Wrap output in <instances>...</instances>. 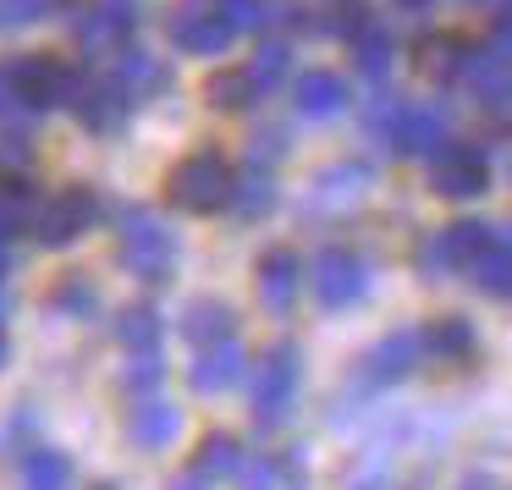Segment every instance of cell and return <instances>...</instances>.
<instances>
[{
	"mask_svg": "<svg viewBox=\"0 0 512 490\" xmlns=\"http://www.w3.org/2000/svg\"><path fill=\"white\" fill-rule=\"evenodd\" d=\"M232 309L226 303H193L188 309V320H182V331H188V342L193 347H215V342H226L232 336Z\"/></svg>",
	"mask_w": 512,
	"mask_h": 490,
	"instance_id": "4316f807",
	"label": "cell"
},
{
	"mask_svg": "<svg viewBox=\"0 0 512 490\" xmlns=\"http://www.w3.org/2000/svg\"><path fill=\"white\" fill-rule=\"evenodd\" d=\"M116 336H122V347H133V353H160L166 320H160L149 303H138V309H122V325H116Z\"/></svg>",
	"mask_w": 512,
	"mask_h": 490,
	"instance_id": "83f0119b",
	"label": "cell"
},
{
	"mask_svg": "<svg viewBox=\"0 0 512 490\" xmlns=\"http://www.w3.org/2000/svg\"><path fill=\"white\" fill-rule=\"evenodd\" d=\"M232 39H237V28L226 23V12L210 6V0H182V12L171 17V45L182 56H221Z\"/></svg>",
	"mask_w": 512,
	"mask_h": 490,
	"instance_id": "5b68a950",
	"label": "cell"
},
{
	"mask_svg": "<svg viewBox=\"0 0 512 490\" xmlns=\"http://www.w3.org/2000/svg\"><path fill=\"white\" fill-rule=\"evenodd\" d=\"M397 6H402V12H430L435 0H397Z\"/></svg>",
	"mask_w": 512,
	"mask_h": 490,
	"instance_id": "7bdbcfd3",
	"label": "cell"
},
{
	"mask_svg": "<svg viewBox=\"0 0 512 490\" xmlns=\"http://www.w3.org/2000/svg\"><path fill=\"white\" fill-rule=\"evenodd\" d=\"M67 105L83 116V127H94V133H116L133 100H127V94L116 89L111 78H89V72H72V83H67Z\"/></svg>",
	"mask_w": 512,
	"mask_h": 490,
	"instance_id": "30bf717a",
	"label": "cell"
},
{
	"mask_svg": "<svg viewBox=\"0 0 512 490\" xmlns=\"http://www.w3.org/2000/svg\"><path fill=\"white\" fill-rule=\"evenodd\" d=\"M226 204H232L237 221H254V215H265L270 204H276V182H270L265 171L248 166V177H232V193H226Z\"/></svg>",
	"mask_w": 512,
	"mask_h": 490,
	"instance_id": "d4e9b609",
	"label": "cell"
},
{
	"mask_svg": "<svg viewBox=\"0 0 512 490\" xmlns=\"http://www.w3.org/2000/svg\"><path fill=\"white\" fill-rule=\"evenodd\" d=\"M457 490H501V485H496V479H463Z\"/></svg>",
	"mask_w": 512,
	"mask_h": 490,
	"instance_id": "b9f144b4",
	"label": "cell"
},
{
	"mask_svg": "<svg viewBox=\"0 0 512 490\" xmlns=\"http://www.w3.org/2000/svg\"><path fill=\"white\" fill-rule=\"evenodd\" d=\"M100 490H116V485H100Z\"/></svg>",
	"mask_w": 512,
	"mask_h": 490,
	"instance_id": "bcb514c9",
	"label": "cell"
},
{
	"mask_svg": "<svg viewBox=\"0 0 512 490\" xmlns=\"http://www.w3.org/2000/svg\"><path fill=\"white\" fill-rule=\"evenodd\" d=\"M50 6H56V0H0V23L28 28V23H39V17H50Z\"/></svg>",
	"mask_w": 512,
	"mask_h": 490,
	"instance_id": "8d00e7d4",
	"label": "cell"
},
{
	"mask_svg": "<svg viewBox=\"0 0 512 490\" xmlns=\"http://www.w3.org/2000/svg\"><path fill=\"white\" fill-rule=\"evenodd\" d=\"M210 105L215 111H254L259 100H265V89H259L254 78H248V67H232V72H215L210 78Z\"/></svg>",
	"mask_w": 512,
	"mask_h": 490,
	"instance_id": "603a6c76",
	"label": "cell"
},
{
	"mask_svg": "<svg viewBox=\"0 0 512 490\" xmlns=\"http://www.w3.org/2000/svg\"><path fill=\"white\" fill-rule=\"evenodd\" d=\"M292 402H298V347L276 342L265 358L254 364V386H248V408H254V424L276 430L287 424Z\"/></svg>",
	"mask_w": 512,
	"mask_h": 490,
	"instance_id": "7a4b0ae2",
	"label": "cell"
},
{
	"mask_svg": "<svg viewBox=\"0 0 512 490\" xmlns=\"http://www.w3.org/2000/svg\"><path fill=\"white\" fill-rule=\"evenodd\" d=\"M452 83H463V89L474 94V105L501 111V105H507V39L468 45V50H463V67H457Z\"/></svg>",
	"mask_w": 512,
	"mask_h": 490,
	"instance_id": "ba28073f",
	"label": "cell"
},
{
	"mask_svg": "<svg viewBox=\"0 0 512 490\" xmlns=\"http://www.w3.org/2000/svg\"><path fill=\"white\" fill-rule=\"evenodd\" d=\"M56 309H67V314H78V320H89V309H94V281L67 276V281L56 287Z\"/></svg>",
	"mask_w": 512,
	"mask_h": 490,
	"instance_id": "d590c367",
	"label": "cell"
},
{
	"mask_svg": "<svg viewBox=\"0 0 512 490\" xmlns=\"http://www.w3.org/2000/svg\"><path fill=\"white\" fill-rule=\"evenodd\" d=\"M248 375V353H243V342L237 336H226V342H215V347H199V358H193V369H188V386L199 391H232L237 380Z\"/></svg>",
	"mask_w": 512,
	"mask_h": 490,
	"instance_id": "9a60e30c",
	"label": "cell"
},
{
	"mask_svg": "<svg viewBox=\"0 0 512 490\" xmlns=\"http://www.w3.org/2000/svg\"><path fill=\"white\" fill-rule=\"evenodd\" d=\"M419 364H424L419 331H397V336H386V342L369 347L364 369H358V386H364V391H386V386H397V380H408Z\"/></svg>",
	"mask_w": 512,
	"mask_h": 490,
	"instance_id": "7c38bea8",
	"label": "cell"
},
{
	"mask_svg": "<svg viewBox=\"0 0 512 490\" xmlns=\"http://www.w3.org/2000/svg\"><path fill=\"white\" fill-rule=\"evenodd\" d=\"M496 237V226L490 221H452L446 232H435L430 243L419 248V265L424 276H452V270H468L474 265V254Z\"/></svg>",
	"mask_w": 512,
	"mask_h": 490,
	"instance_id": "8992f818",
	"label": "cell"
},
{
	"mask_svg": "<svg viewBox=\"0 0 512 490\" xmlns=\"http://www.w3.org/2000/svg\"><path fill=\"white\" fill-rule=\"evenodd\" d=\"M353 56H358V72H364L369 83H386L391 61H397V39L386 34V23H375V17H369V23L353 34Z\"/></svg>",
	"mask_w": 512,
	"mask_h": 490,
	"instance_id": "7402d4cb",
	"label": "cell"
},
{
	"mask_svg": "<svg viewBox=\"0 0 512 490\" xmlns=\"http://www.w3.org/2000/svg\"><path fill=\"white\" fill-rule=\"evenodd\" d=\"M127 386H133L138 397L160 391V386H166V358H160V353H133V364H127Z\"/></svg>",
	"mask_w": 512,
	"mask_h": 490,
	"instance_id": "d6a6232c",
	"label": "cell"
},
{
	"mask_svg": "<svg viewBox=\"0 0 512 490\" xmlns=\"http://www.w3.org/2000/svg\"><path fill=\"white\" fill-rule=\"evenodd\" d=\"M298 254L292 248H270L265 259H259V303H265L270 314H292V303H298Z\"/></svg>",
	"mask_w": 512,
	"mask_h": 490,
	"instance_id": "e0dca14e",
	"label": "cell"
},
{
	"mask_svg": "<svg viewBox=\"0 0 512 490\" xmlns=\"http://www.w3.org/2000/svg\"><path fill=\"white\" fill-rule=\"evenodd\" d=\"M171 490H210V479H199V474L188 468V474H177V479H171Z\"/></svg>",
	"mask_w": 512,
	"mask_h": 490,
	"instance_id": "60d3db41",
	"label": "cell"
},
{
	"mask_svg": "<svg viewBox=\"0 0 512 490\" xmlns=\"http://www.w3.org/2000/svg\"><path fill=\"white\" fill-rule=\"evenodd\" d=\"M281 155H287V133H281V127H265V133L248 144V166L254 171H265L270 160H281Z\"/></svg>",
	"mask_w": 512,
	"mask_h": 490,
	"instance_id": "74e56055",
	"label": "cell"
},
{
	"mask_svg": "<svg viewBox=\"0 0 512 490\" xmlns=\"http://www.w3.org/2000/svg\"><path fill=\"white\" fill-rule=\"evenodd\" d=\"M364 182H369L364 166H331L314 193H320V199H353V193H364Z\"/></svg>",
	"mask_w": 512,
	"mask_h": 490,
	"instance_id": "836d02e7",
	"label": "cell"
},
{
	"mask_svg": "<svg viewBox=\"0 0 512 490\" xmlns=\"http://www.w3.org/2000/svg\"><path fill=\"white\" fill-rule=\"evenodd\" d=\"M287 72H292V45H287V39H265V45L254 50V67H248V78H254L259 89H276Z\"/></svg>",
	"mask_w": 512,
	"mask_h": 490,
	"instance_id": "f546056e",
	"label": "cell"
},
{
	"mask_svg": "<svg viewBox=\"0 0 512 490\" xmlns=\"http://www.w3.org/2000/svg\"><path fill=\"white\" fill-rule=\"evenodd\" d=\"M369 17H375V12H369V0H336L331 17H325V28H331V34H342V39H353Z\"/></svg>",
	"mask_w": 512,
	"mask_h": 490,
	"instance_id": "e575fe53",
	"label": "cell"
},
{
	"mask_svg": "<svg viewBox=\"0 0 512 490\" xmlns=\"http://www.w3.org/2000/svg\"><path fill=\"white\" fill-rule=\"evenodd\" d=\"M0 358H6V336H0Z\"/></svg>",
	"mask_w": 512,
	"mask_h": 490,
	"instance_id": "f6af8a7d",
	"label": "cell"
},
{
	"mask_svg": "<svg viewBox=\"0 0 512 490\" xmlns=\"http://www.w3.org/2000/svg\"><path fill=\"white\" fill-rule=\"evenodd\" d=\"M127 430H133V441L144 446V452H166V446L177 441V430H182V408L166 397V391H149V397L133 402Z\"/></svg>",
	"mask_w": 512,
	"mask_h": 490,
	"instance_id": "2e32d148",
	"label": "cell"
},
{
	"mask_svg": "<svg viewBox=\"0 0 512 490\" xmlns=\"http://www.w3.org/2000/svg\"><path fill=\"white\" fill-rule=\"evenodd\" d=\"M166 188H171V204H177V210L210 215V210H221L226 193H232V166H226V155H215V149H199V155L177 160Z\"/></svg>",
	"mask_w": 512,
	"mask_h": 490,
	"instance_id": "3957f363",
	"label": "cell"
},
{
	"mask_svg": "<svg viewBox=\"0 0 512 490\" xmlns=\"http://www.w3.org/2000/svg\"><path fill=\"white\" fill-rule=\"evenodd\" d=\"M12 83H17V100H23L28 111H50V105H67L72 67L56 56H28L12 67Z\"/></svg>",
	"mask_w": 512,
	"mask_h": 490,
	"instance_id": "5bb4252c",
	"label": "cell"
},
{
	"mask_svg": "<svg viewBox=\"0 0 512 490\" xmlns=\"http://www.w3.org/2000/svg\"><path fill=\"white\" fill-rule=\"evenodd\" d=\"M314 292H320L325 309H347L369 292V265L347 248H325L320 265H314Z\"/></svg>",
	"mask_w": 512,
	"mask_h": 490,
	"instance_id": "4fadbf2b",
	"label": "cell"
},
{
	"mask_svg": "<svg viewBox=\"0 0 512 490\" xmlns=\"http://www.w3.org/2000/svg\"><path fill=\"white\" fill-rule=\"evenodd\" d=\"M292 105H298V116H314V122L342 116L347 111V83L336 78V72H325V67L298 72V83H292Z\"/></svg>",
	"mask_w": 512,
	"mask_h": 490,
	"instance_id": "d6986e66",
	"label": "cell"
},
{
	"mask_svg": "<svg viewBox=\"0 0 512 490\" xmlns=\"http://www.w3.org/2000/svg\"><path fill=\"white\" fill-rule=\"evenodd\" d=\"M34 155V138L23 133V127H6L0 133V160H28Z\"/></svg>",
	"mask_w": 512,
	"mask_h": 490,
	"instance_id": "f35d334b",
	"label": "cell"
},
{
	"mask_svg": "<svg viewBox=\"0 0 512 490\" xmlns=\"http://www.w3.org/2000/svg\"><path fill=\"white\" fill-rule=\"evenodd\" d=\"M23 485H28V490H72V463H67V452H50V446H39V452L28 457V468H23Z\"/></svg>",
	"mask_w": 512,
	"mask_h": 490,
	"instance_id": "f1b7e54d",
	"label": "cell"
},
{
	"mask_svg": "<svg viewBox=\"0 0 512 490\" xmlns=\"http://www.w3.org/2000/svg\"><path fill=\"white\" fill-rule=\"evenodd\" d=\"M17 105H23V100H17V83H12V67H0V116H12Z\"/></svg>",
	"mask_w": 512,
	"mask_h": 490,
	"instance_id": "ab89813d",
	"label": "cell"
},
{
	"mask_svg": "<svg viewBox=\"0 0 512 490\" xmlns=\"http://www.w3.org/2000/svg\"><path fill=\"white\" fill-rule=\"evenodd\" d=\"M111 83L127 94V100H149V94H166V89H171V67H166V61H155L149 50L122 45V56H116Z\"/></svg>",
	"mask_w": 512,
	"mask_h": 490,
	"instance_id": "ac0fdd59",
	"label": "cell"
},
{
	"mask_svg": "<svg viewBox=\"0 0 512 490\" xmlns=\"http://www.w3.org/2000/svg\"><path fill=\"white\" fill-rule=\"evenodd\" d=\"M193 474L199 479H237L243 474V446L232 441V435H210V441L199 446V457H193Z\"/></svg>",
	"mask_w": 512,
	"mask_h": 490,
	"instance_id": "484cf974",
	"label": "cell"
},
{
	"mask_svg": "<svg viewBox=\"0 0 512 490\" xmlns=\"http://www.w3.org/2000/svg\"><path fill=\"white\" fill-rule=\"evenodd\" d=\"M138 28V12L127 0H89L78 17H72V34L83 50H122Z\"/></svg>",
	"mask_w": 512,
	"mask_h": 490,
	"instance_id": "8fae6325",
	"label": "cell"
},
{
	"mask_svg": "<svg viewBox=\"0 0 512 490\" xmlns=\"http://www.w3.org/2000/svg\"><path fill=\"white\" fill-rule=\"evenodd\" d=\"M6 265H12V259H6V248H0V287H6Z\"/></svg>",
	"mask_w": 512,
	"mask_h": 490,
	"instance_id": "ee69618b",
	"label": "cell"
},
{
	"mask_svg": "<svg viewBox=\"0 0 512 490\" xmlns=\"http://www.w3.org/2000/svg\"><path fill=\"white\" fill-rule=\"evenodd\" d=\"M122 259L138 281H166L171 265H177V237L160 215H149L144 204H127L122 210Z\"/></svg>",
	"mask_w": 512,
	"mask_h": 490,
	"instance_id": "6da1fadb",
	"label": "cell"
},
{
	"mask_svg": "<svg viewBox=\"0 0 512 490\" xmlns=\"http://www.w3.org/2000/svg\"><path fill=\"white\" fill-rule=\"evenodd\" d=\"M468 276H474V287L485 292V298H507V287H512V243H507V232H501V226H496V237H490V243L474 254Z\"/></svg>",
	"mask_w": 512,
	"mask_h": 490,
	"instance_id": "44dd1931",
	"label": "cell"
},
{
	"mask_svg": "<svg viewBox=\"0 0 512 490\" xmlns=\"http://www.w3.org/2000/svg\"><path fill=\"white\" fill-rule=\"evenodd\" d=\"M463 50H468V45H457V39H424L419 67L430 72V78L452 83V78H457V67H463Z\"/></svg>",
	"mask_w": 512,
	"mask_h": 490,
	"instance_id": "4dcf8cb0",
	"label": "cell"
},
{
	"mask_svg": "<svg viewBox=\"0 0 512 490\" xmlns=\"http://www.w3.org/2000/svg\"><path fill=\"white\" fill-rule=\"evenodd\" d=\"M34 182L23 177H0V243L17 232H28V221H34Z\"/></svg>",
	"mask_w": 512,
	"mask_h": 490,
	"instance_id": "cb8c5ba5",
	"label": "cell"
},
{
	"mask_svg": "<svg viewBox=\"0 0 512 490\" xmlns=\"http://www.w3.org/2000/svg\"><path fill=\"white\" fill-rule=\"evenodd\" d=\"M94 221H100V199H94L89 188H67V193H56V199L34 204L28 232H34V243H45V248H67V243H78Z\"/></svg>",
	"mask_w": 512,
	"mask_h": 490,
	"instance_id": "277c9868",
	"label": "cell"
},
{
	"mask_svg": "<svg viewBox=\"0 0 512 490\" xmlns=\"http://www.w3.org/2000/svg\"><path fill=\"white\" fill-rule=\"evenodd\" d=\"M446 144H452V122H446L441 105H430V100H402L397 133H391V155H424V160H435Z\"/></svg>",
	"mask_w": 512,
	"mask_h": 490,
	"instance_id": "52a82bcc",
	"label": "cell"
},
{
	"mask_svg": "<svg viewBox=\"0 0 512 490\" xmlns=\"http://www.w3.org/2000/svg\"><path fill=\"white\" fill-rule=\"evenodd\" d=\"M419 353L441 358V364H463V358H474V325L463 314H441L419 331Z\"/></svg>",
	"mask_w": 512,
	"mask_h": 490,
	"instance_id": "ffe728a7",
	"label": "cell"
},
{
	"mask_svg": "<svg viewBox=\"0 0 512 490\" xmlns=\"http://www.w3.org/2000/svg\"><path fill=\"white\" fill-rule=\"evenodd\" d=\"M430 182L441 199H479L490 188V160L485 149L474 144H446L441 155L430 160Z\"/></svg>",
	"mask_w": 512,
	"mask_h": 490,
	"instance_id": "9c48e42d",
	"label": "cell"
},
{
	"mask_svg": "<svg viewBox=\"0 0 512 490\" xmlns=\"http://www.w3.org/2000/svg\"><path fill=\"white\" fill-rule=\"evenodd\" d=\"M397 116H402V100H397V94H375V100H369V111H364V133L375 138V144H386V149H391Z\"/></svg>",
	"mask_w": 512,
	"mask_h": 490,
	"instance_id": "1f68e13d",
	"label": "cell"
}]
</instances>
